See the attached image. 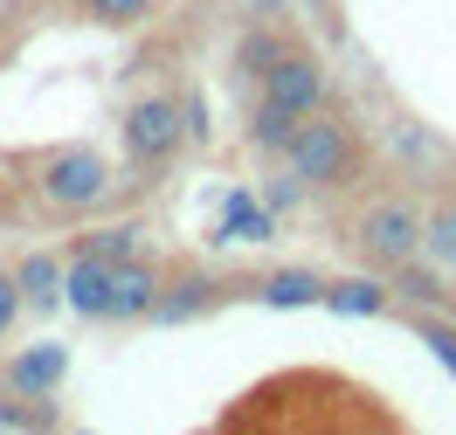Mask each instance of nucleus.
I'll list each match as a JSON object with an SVG mask.
<instances>
[{
	"instance_id": "9b49d317",
	"label": "nucleus",
	"mask_w": 456,
	"mask_h": 435,
	"mask_svg": "<svg viewBox=\"0 0 456 435\" xmlns=\"http://www.w3.org/2000/svg\"><path fill=\"white\" fill-rule=\"evenodd\" d=\"M14 284H21V304H28V311H56L62 304V256H21Z\"/></svg>"
},
{
	"instance_id": "423d86ee",
	"label": "nucleus",
	"mask_w": 456,
	"mask_h": 435,
	"mask_svg": "<svg viewBox=\"0 0 456 435\" xmlns=\"http://www.w3.org/2000/svg\"><path fill=\"white\" fill-rule=\"evenodd\" d=\"M256 84H263V97H270V104H284V111H297V117L325 104V69H318V56H305V49H284V56L256 77Z\"/></svg>"
},
{
	"instance_id": "2eb2a0df",
	"label": "nucleus",
	"mask_w": 456,
	"mask_h": 435,
	"mask_svg": "<svg viewBox=\"0 0 456 435\" xmlns=\"http://www.w3.org/2000/svg\"><path fill=\"white\" fill-rule=\"evenodd\" d=\"M290 132H297V111H284V104H270V97H263L256 111H249V145H256L263 159H284Z\"/></svg>"
},
{
	"instance_id": "7ed1b4c3",
	"label": "nucleus",
	"mask_w": 456,
	"mask_h": 435,
	"mask_svg": "<svg viewBox=\"0 0 456 435\" xmlns=\"http://www.w3.org/2000/svg\"><path fill=\"white\" fill-rule=\"evenodd\" d=\"M180 139H187L180 97H139L125 111V159L132 166H167L173 152H180Z\"/></svg>"
},
{
	"instance_id": "4be33fe9",
	"label": "nucleus",
	"mask_w": 456,
	"mask_h": 435,
	"mask_svg": "<svg viewBox=\"0 0 456 435\" xmlns=\"http://www.w3.org/2000/svg\"><path fill=\"white\" fill-rule=\"evenodd\" d=\"M297 194H305V187H297V173H284L277 187H270V194H263V207H270V214H284V207L297 201Z\"/></svg>"
},
{
	"instance_id": "4468645a",
	"label": "nucleus",
	"mask_w": 456,
	"mask_h": 435,
	"mask_svg": "<svg viewBox=\"0 0 456 435\" xmlns=\"http://www.w3.org/2000/svg\"><path fill=\"white\" fill-rule=\"evenodd\" d=\"M277 235V214L263 201H249V194H235V201L222 207V242H270Z\"/></svg>"
},
{
	"instance_id": "ddd939ff",
	"label": "nucleus",
	"mask_w": 456,
	"mask_h": 435,
	"mask_svg": "<svg viewBox=\"0 0 456 435\" xmlns=\"http://www.w3.org/2000/svg\"><path fill=\"white\" fill-rule=\"evenodd\" d=\"M395 290L415 304V311H443L450 304V290H443V270L428 256H415V262H395Z\"/></svg>"
},
{
	"instance_id": "f03ea898",
	"label": "nucleus",
	"mask_w": 456,
	"mask_h": 435,
	"mask_svg": "<svg viewBox=\"0 0 456 435\" xmlns=\"http://www.w3.org/2000/svg\"><path fill=\"white\" fill-rule=\"evenodd\" d=\"M35 194L56 207V214H90V207L111 201V159L90 152V145H56L35 166Z\"/></svg>"
},
{
	"instance_id": "9d476101",
	"label": "nucleus",
	"mask_w": 456,
	"mask_h": 435,
	"mask_svg": "<svg viewBox=\"0 0 456 435\" xmlns=\"http://www.w3.org/2000/svg\"><path fill=\"white\" fill-rule=\"evenodd\" d=\"M325 304L346 311V318H380L395 304V290L380 284V277H339V284H325Z\"/></svg>"
},
{
	"instance_id": "6ab92c4d",
	"label": "nucleus",
	"mask_w": 456,
	"mask_h": 435,
	"mask_svg": "<svg viewBox=\"0 0 456 435\" xmlns=\"http://www.w3.org/2000/svg\"><path fill=\"white\" fill-rule=\"evenodd\" d=\"M84 249H90V256H104V262L139 256V229H97V235H84Z\"/></svg>"
},
{
	"instance_id": "aec40b11",
	"label": "nucleus",
	"mask_w": 456,
	"mask_h": 435,
	"mask_svg": "<svg viewBox=\"0 0 456 435\" xmlns=\"http://www.w3.org/2000/svg\"><path fill=\"white\" fill-rule=\"evenodd\" d=\"M415 332H422L428 346H436V359L456 374V325H443V318H428V311H422V318H415Z\"/></svg>"
},
{
	"instance_id": "1a4fd4ad",
	"label": "nucleus",
	"mask_w": 456,
	"mask_h": 435,
	"mask_svg": "<svg viewBox=\"0 0 456 435\" xmlns=\"http://www.w3.org/2000/svg\"><path fill=\"white\" fill-rule=\"evenodd\" d=\"M222 304V284L215 277H180V284H159V304H152V325H187L200 318V311H215Z\"/></svg>"
},
{
	"instance_id": "f257e3e1",
	"label": "nucleus",
	"mask_w": 456,
	"mask_h": 435,
	"mask_svg": "<svg viewBox=\"0 0 456 435\" xmlns=\"http://www.w3.org/2000/svg\"><path fill=\"white\" fill-rule=\"evenodd\" d=\"M360 132H353V117L339 111H305L297 117V132H290L284 145V166L297 173V187H312V194H325V187H353L360 180Z\"/></svg>"
},
{
	"instance_id": "b1692460",
	"label": "nucleus",
	"mask_w": 456,
	"mask_h": 435,
	"mask_svg": "<svg viewBox=\"0 0 456 435\" xmlns=\"http://www.w3.org/2000/svg\"><path fill=\"white\" fill-rule=\"evenodd\" d=\"M450 311H456V290H450Z\"/></svg>"
},
{
	"instance_id": "412c9836",
	"label": "nucleus",
	"mask_w": 456,
	"mask_h": 435,
	"mask_svg": "<svg viewBox=\"0 0 456 435\" xmlns=\"http://www.w3.org/2000/svg\"><path fill=\"white\" fill-rule=\"evenodd\" d=\"M28 304H21V284H14V270H0V339L14 332V318H21Z\"/></svg>"
},
{
	"instance_id": "dca6fc26",
	"label": "nucleus",
	"mask_w": 456,
	"mask_h": 435,
	"mask_svg": "<svg viewBox=\"0 0 456 435\" xmlns=\"http://www.w3.org/2000/svg\"><path fill=\"white\" fill-rule=\"evenodd\" d=\"M422 256L443 270V277H456V201H443L436 214H422Z\"/></svg>"
},
{
	"instance_id": "39448f33",
	"label": "nucleus",
	"mask_w": 456,
	"mask_h": 435,
	"mask_svg": "<svg viewBox=\"0 0 456 435\" xmlns=\"http://www.w3.org/2000/svg\"><path fill=\"white\" fill-rule=\"evenodd\" d=\"M159 262H145V256H118L111 262V284H104V318L111 325H139L152 318V304H159Z\"/></svg>"
},
{
	"instance_id": "0eeeda50",
	"label": "nucleus",
	"mask_w": 456,
	"mask_h": 435,
	"mask_svg": "<svg viewBox=\"0 0 456 435\" xmlns=\"http://www.w3.org/2000/svg\"><path fill=\"white\" fill-rule=\"evenodd\" d=\"M62 380H69V346H62V339L21 346L7 359V394H21V401H56Z\"/></svg>"
},
{
	"instance_id": "f8f14e48",
	"label": "nucleus",
	"mask_w": 456,
	"mask_h": 435,
	"mask_svg": "<svg viewBox=\"0 0 456 435\" xmlns=\"http://www.w3.org/2000/svg\"><path fill=\"white\" fill-rule=\"evenodd\" d=\"M256 290H263V304H290V311H297V304H325V277H318V270H297V262H290V270H270Z\"/></svg>"
},
{
	"instance_id": "6e6552de",
	"label": "nucleus",
	"mask_w": 456,
	"mask_h": 435,
	"mask_svg": "<svg viewBox=\"0 0 456 435\" xmlns=\"http://www.w3.org/2000/svg\"><path fill=\"white\" fill-rule=\"evenodd\" d=\"M104 284H111V262L77 249V256L62 262V304L77 311V318H104Z\"/></svg>"
},
{
	"instance_id": "f3484780",
	"label": "nucleus",
	"mask_w": 456,
	"mask_h": 435,
	"mask_svg": "<svg viewBox=\"0 0 456 435\" xmlns=\"http://www.w3.org/2000/svg\"><path fill=\"white\" fill-rule=\"evenodd\" d=\"M152 7H159V0H84V14L104 21V28H139Z\"/></svg>"
},
{
	"instance_id": "20e7f679",
	"label": "nucleus",
	"mask_w": 456,
	"mask_h": 435,
	"mask_svg": "<svg viewBox=\"0 0 456 435\" xmlns=\"http://www.w3.org/2000/svg\"><path fill=\"white\" fill-rule=\"evenodd\" d=\"M360 249H367L380 270L422 256V207L415 201H373L360 214Z\"/></svg>"
},
{
	"instance_id": "a211bd4d",
	"label": "nucleus",
	"mask_w": 456,
	"mask_h": 435,
	"mask_svg": "<svg viewBox=\"0 0 456 435\" xmlns=\"http://www.w3.org/2000/svg\"><path fill=\"white\" fill-rule=\"evenodd\" d=\"M284 56V42H277V35L270 28H249L242 35V42H235V62H242V69H249V77H263V69H270V62Z\"/></svg>"
},
{
	"instance_id": "5701e85b",
	"label": "nucleus",
	"mask_w": 456,
	"mask_h": 435,
	"mask_svg": "<svg viewBox=\"0 0 456 435\" xmlns=\"http://www.w3.org/2000/svg\"><path fill=\"white\" fill-rule=\"evenodd\" d=\"M284 7H290V0H249V14H256V21H277Z\"/></svg>"
}]
</instances>
